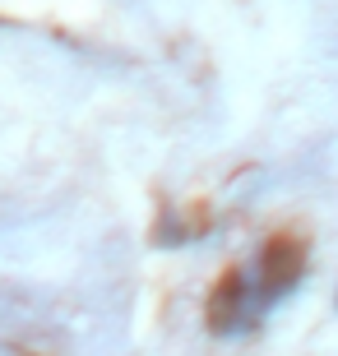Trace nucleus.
Listing matches in <instances>:
<instances>
[{
	"mask_svg": "<svg viewBox=\"0 0 338 356\" xmlns=\"http://www.w3.org/2000/svg\"><path fill=\"white\" fill-rule=\"evenodd\" d=\"M301 273H306V254H301L297 241L278 236V241H269V245H264V254L255 259V268L246 273V282H250V301H255L260 319L269 315L278 301H283L287 291H297Z\"/></svg>",
	"mask_w": 338,
	"mask_h": 356,
	"instance_id": "1",
	"label": "nucleus"
}]
</instances>
